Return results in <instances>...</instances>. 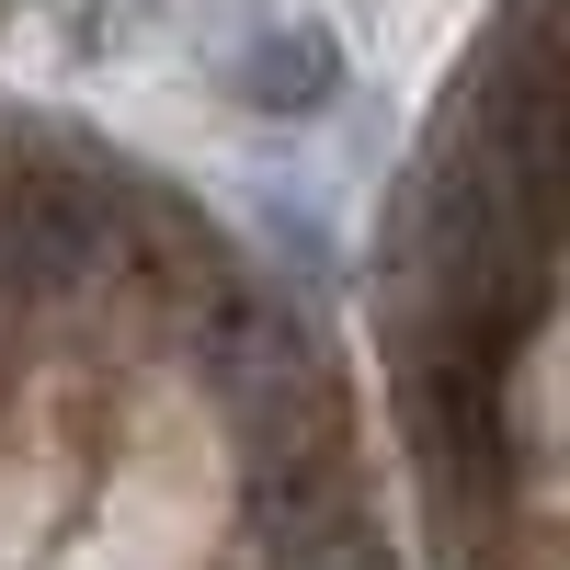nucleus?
Returning <instances> with one entry per match:
<instances>
[{
	"label": "nucleus",
	"instance_id": "4",
	"mask_svg": "<svg viewBox=\"0 0 570 570\" xmlns=\"http://www.w3.org/2000/svg\"><path fill=\"white\" fill-rule=\"evenodd\" d=\"M0 12H12V0H0Z\"/></svg>",
	"mask_w": 570,
	"mask_h": 570
},
{
	"label": "nucleus",
	"instance_id": "1",
	"mask_svg": "<svg viewBox=\"0 0 570 570\" xmlns=\"http://www.w3.org/2000/svg\"><path fill=\"white\" fill-rule=\"evenodd\" d=\"M228 91H240L252 115L297 126V115H320L331 91H343V35L308 23V12H263L240 46H228Z\"/></svg>",
	"mask_w": 570,
	"mask_h": 570
},
{
	"label": "nucleus",
	"instance_id": "2",
	"mask_svg": "<svg viewBox=\"0 0 570 570\" xmlns=\"http://www.w3.org/2000/svg\"><path fill=\"white\" fill-rule=\"evenodd\" d=\"M149 12H160V0H58L69 46H91V58H104V46H137V35H149Z\"/></svg>",
	"mask_w": 570,
	"mask_h": 570
},
{
	"label": "nucleus",
	"instance_id": "3",
	"mask_svg": "<svg viewBox=\"0 0 570 570\" xmlns=\"http://www.w3.org/2000/svg\"><path fill=\"white\" fill-rule=\"evenodd\" d=\"M354 570H389V559H376V548H365V559H354Z\"/></svg>",
	"mask_w": 570,
	"mask_h": 570
}]
</instances>
